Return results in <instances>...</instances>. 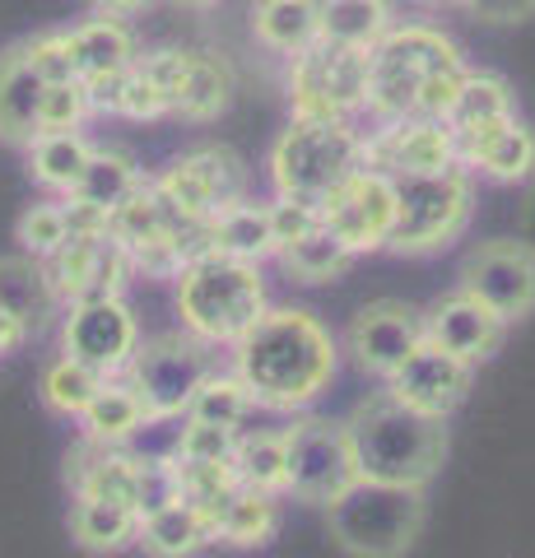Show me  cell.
I'll use <instances>...</instances> for the list:
<instances>
[{"mask_svg":"<svg viewBox=\"0 0 535 558\" xmlns=\"http://www.w3.org/2000/svg\"><path fill=\"white\" fill-rule=\"evenodd\" d=\"M340 349L317 312L266 307L252 330L233 344V373L262 410L303 414L336 381Z\"/></svg>","mask_w":535,"mask_h":558,"instance_id":"cell-1","label":"cell"},{"mask_svg":"<svg viewBox=\"0 0 535 558\" xmlns=\"http://www.w3.org/2000/svg\"><path fill=\"white\" fill-rule=\"evenodd\" d=\"M344 433L358 461V480L373 484L428 488L447 461V418H428L387 391H377L344 418Z\"/></svg>","mask_w":535,"mask_h":558,"instance_id":"cell-2","label":"cell"},{"mask_svg":"<svg viewBox=\"0 0 535 558\" xmlns=\"http://www.w3.org/2000/svg\"><path fill=\"white\" fill-rule=\"evenodd\" d=\"M172 303H178L186 336H196L210 349H233L270 307L262 266L223 252H200L186 260L172 279Z\"/></svg>","mask_w":535,"mask_h":558,"instance_id":"cell-3","label":"cell"},{"mask_svg":"<svg viewBox=\"0 0 535 558\" xmlns=\"http://www.w3.org/2000/svg\"><path fill=\"white\" fill-rule=\"evenodd\" d=\"M364 131L354 121L289 117V126L270 140L266 172L275 196L321 205L331 191L364 168Z\"/></svg>","mask_w":535,"mask_h":558,"instance_id":"cell-4","label":"cell"},{"mask_svg":"<svg viewBox=\"0 0 535 558\" xmlns=\"http://www.w3.org/2000/svg\"><path fill=\"white\" fill-rule=\"evenodd\" d=\"M428 517L424 488L358 480L350 494L326 502V531L350 558H405Z\"/></svg>","mask_w":535,"mask_h":558,"instance_id":"cell-5","label":"cell"},{"mask_svg":"<svg viewBox=\"0 0 535 558\" xmlns=\"http://www.w3.org/2000/svg\"><path fill=\"white\" fill-rule=\"evenodd\" d=\"M442 65H465L461 47L434 24H401L387 28V38L368 57V117L377 121H405L420 108L424 80Z\"/></svg>","mask_w":535,"mask_h":558,"instance_id":"cell-6","label":"cell"},{"mask_svg":"<svg viewBox=\"0 0 535 558\" xmlns=\"http://www.w3.org/2000/svg\"><path fill=\"white\" fill-rule=\"evenodd\" d=\"M475 209V178L461 163L428 178H396V223L387 252L428 256L461 238Z\"/></svg>","mask_w":535,"mask_h":558,"instance_id":"cell-7","label":"cell"},{"mask_svg":"<svg viewBox=\"0 0 535 558\" xmlns=\"http://www.w3.org/2000/svg\"><path fill=\"white\" fill-rule=\"evenodd\" d=\"M368 57L364 47H340L317 38L307 51L289 57V108L293 117H326V121H358L368 108Z\"/></svg>","mask_w":535,"mask_h":558,"instance_id":"cell-8","label":"cell"},{"mask_svg":"<svg viewBox=\"0 0 535 558\" xmlns=\"http://www.w3.org/2000/svg\"><path fill=\"white\" fill-rule=\"evenodd\" d=\"M358 484V461L350 447V433L336 418L303 414L284 428V494L299 502H336Z\"/></svg>","mask_w":535,"mask_h":558,"instance_id":"cell-9","label":"cell"},{"mask_svg":"<svg viewBox=\"0 0 535 558\" xmlns=\"http://www.w3.org/2000/svg\"><path fill=\"white\" fill-rule=\"evenodd\" d=\"M215 373V349L200 344L186 330H163L154 340H141V349L126 363V381L141 391L145 410L154 418H182L186 400L196 396V387Z\"/></svg>","mask_w":535,"mask_h":558,"instance_id":"cell-10","label":"cell"},{"mask_svg":"<svg viewBox=\"0 0 535 558\" xmlns=\"http://www.w3.org/2000/svg\"><path fill=\"white\" fill-rule=\"evenodd\" d=\"M141 349V322L122 293L65 303L61 317V354L80 359L98 377H122L131 354Z\"/></svg>","mask_w":535,"mask_h":558,"instance_id":"cell-11","label":"cell"},{"mask_svg":"<svg viewBox=\"0 0 535 558\" xmlns=\"http://www.w3.org/2000/svg\"><path fill=\"white\" fill-rule=\"evenodd\" d=\"M457 289L494 307L508 326L526 322L535 312V247L516 238H494L461 260Z\"/></svg>","mask_w":535,"mask_h":558,"instance_id":"cell-12","label":"cell"},{"mask_svg":"<svg viewBox=\"0 0 535 558\" xmlns=\"http://www.w3.org/2000/svg\"><path fill=\"white\" fill-rule=\"evenodd\" d=\"M317 215H321V229H331L354 256L387 252V238L396 223V178L364 163L354 178H344L317 205Z\"/></svg>","mask_w":535,"mask_h":558,"instance_id":"cell-13","label":"cell"},{"mask_svg":"<svg viewBox=\"0 0 535 558\" xmlns=\"http://www.w3.org/2000/svg\"><path fill=\"white\" fill-rule=\"evenodd\" d=\"M428 340L424 312L405 299H377L358 307L350 326H344V354L358 363V373L368 377H391L401 363Z\"/></svg>","mask_w":535,"mask_h":558,"instance_id":"cell-14","label":"cell"},{"mask_svg":"<svg viewBox=\"0 0 535 558\" xmlns=\"http://www.w3.org/2000/svg\"><path fill=\"white\" fill-rule=\"evenodd\" d=\"M364 159L391 178H428V172L457 168V135L447 121L428 117L377 121V131L364 135Z\"/></svg>","mask_w":535,"mask_h":558,"instance_id":"cell-15","label":"cell"},{"mask_svg":"<svg viewBox=\"0 0 535 558\" xmlns=\"http://www.w3.org/2000/svg\"><path fill=\"white\" fill-rule=\"evenodd\" d=\"M471 377H475V363H465V359L424 340L401 368L387 377V396L428 414V418H452L461 410L465 391H471Z\"/></svg>","mask_w":535,"mask_h":558,"instance_id":"cell-16","label":"cell"},{"mask_svg":"<svg viewBox=\"0 0 535 558\" xmlns=\"http://www.w3.org/2000/svg\"><path fill=\"white\" fill-rule=\"evenodd\" d=\"M457 163L489 182H526L535 178V131L526 126L522 117H498L489 126H475V131H457Z\"/></svg>","mask_w":535,"mask_h":558,"instance_id":"cell-17","label":"cell"},{"mask_svg":"<svg viewBox=\"0 0 535 558\" xmlns=\"http://www.w3.org/2000/svg\"><path fill=\"white\" fill-rule=\"evenodd\" d=\"M424 330H428V344H438V349H447V354H457V359L479 368V363L503 349L508 322L498 317L494 307H485L479 299L457 289V293H447V299H438L424 312Z\"/></svg>","mask_w":535,"mask_h":558,"instance_id":"cell-18","label":"cell"},{"mask_svg":"<svg viewBox=\"0 0 535 558\" xmlns=\"http://www.w3.org/2000/svg\"><path fill=\"white\" fill-rule=\"evenodd\" d=\"M141 475L145 457L131 447H102L80 438V447L65 457V484L75 498H102V502H126L141 512Z\"/></svg>","mask_w":535,"mask_h":558,"instance_id":"cell-19","label":"cell"},{"mask_svg":"<svg viewBox=\"0 0 535 558\" xmlns=\"http://www.w3.org/2000/svg\"><path fill=\"white\" fill-rule=\"evenodd\" d=\"M149 558H192L200 549L219 545V531H215V517L196 508L186 498H172L163 508H154L141 517V535H135Z\"/></svg>","mask_w":535,"mask_h":558,"instance_id":"cell-20","label":"cell"},{"mask_svg":"<svg viewBox=\"0 0 535 558\" xmlns=\"http://www.w3.org/2000/svg\"><path fill=\"white\" fill-rule=\"evenodd\" d=\"M38 102H42V80L28 65L24 43L0 47V145L28 149L38 135Z\"/></svg>","mask_w":535,"mask_h":558,"instance_id":"cell-21","label":"cell"},{"mask_svg":"<svg viewBox=\"0 0 535 558\" xmlns=\"http://www.w3.org/2000/svg\"><path fill=\"white\" fill-rule=\"evenodd\" d=\"M149 418L154 414L145 410L141 391H135L126 377H108L94 391V400L84 405V414L75 418V424H80V438L102 442V447H126V442L141 438Z\"/></svg>","mask_w":535,"mask_h":558,"instance_id":"cell-22","label":"cell"},{"mask_svg":"<svg viewBox=\"0 0 535 558\" xmlns=\"http://www.w3.org/2000/svg\"><path fill=\"white\" fill-rule=\"evenodd\" d=\"M247 28L275 57H299L321 38V0H252Z\"/></svg>","mask_w":535,"mask_h":558,"instance_id":"cell-23","label":"cell"},{"mask_svg":"<svg viewBox=\"0 0 535 558\" xmlns=\"http://www.w3.org/2000/svg\"><path fill=\"white\" fill-rule=\"evenodd\" d=\"M65 47H71V65L80 80H102L135 61V33L126 28V20L98 10L75 28H65Z\"/></svg>","mask_w":535,"mask_h":558,"instance_id":"cell-24","label":"cell"},{"mask_svg":"<svg viewBox=\"0 0 535 558\" xmlns=\"http://www.w3.org/2000/svg\"><path fill=\"white\" fill-rule=\"evenodd\" d=\"M233 65L223 51H210V47H192V70H186V84H182V98L178 108H172V117L178 121H192V126H205V121H215L229 112L233 102Z\"/></svg>","mask_w":535,"mask_h":558,"instance_id":"cell-25","label":"cell"},{"mask_svg":"<svg viewBox=\"0 0 535 558\" xmlns=\"http://www.w3.org/2000/svg\"><path fill=\"white\" fill-rule=\"evenodd\" d=\"M89 154H94V145L84 131H42V135H33L24 159H28V178L42 191L71 196L75 182L84 178V168H89Z\"/></svg>","mask_w":535,"mask_h":558,"instance_id":"cell-26","label":"cell"},{"mask_svg":"<svg viewBox=\"0 0 535 558\" xmlns=\"http://www.w3.org/2000/svg\"><path fill=\"white\" fill-rule=\"evenodd\" d=\"M89 84V102H94V117H122V121H159L168 117V102L163 94L154 89V80L145 75L141 65H122L102 80H84Z\"/></svg>","mask_w":535,"mask_h":558,"instance_id":"cell-27","label":"cell"},{"mask_svg":"<svg viewBox=\"0 0 535 558\" xmlns=\"http://www.w3.org/2000/svg\"><path fill=\"white\" fill-rule=\"evenodd\" d=\"M141 535V512L126 502L75 498L71 502V539L84 554H122Z\"/></svg>","mask_w":535,"mask_h":558,"instance_id":"cell-28","label":"cell"},{"mask_svg":"<svg viewBox=\"0 0 535 558\" xmlns=\"http://www.w3.org/2000/svg\"><path fill=\"white\" fill-rule=\"evenodd\" d=\"M0 303H5L28 330L47 326L51 317H57V307H61V299L51 293V279L42 270V260L28 256V252L0 256Z\"/></svg>","mask_w":535,"mask_h":558,"instance_id":"cell-29","label":"cell"},{"mask_svg":"<svg viewBox=\"0 0 535 558\" xmlns=\"http://www.w3.org/2000/svg\"><path fill=\"white\" fill-rule=\"evenodd\" d=\"M219 545L229 549H262L280 535V494H256V488H238L215 517Z\"/></svg>","mask_w":535,"mask_h":558,"instance_id":"cell-30","label":"cell"},{"mask_svg":"<svg viewBox=\"0 0 535 558\" xmlns=\"http://www.w3.org/2000/svg\"><path fill=\"white\" fill-rule=\"evenodd\" d=\"M210 252L238 256V260H270L275 256V233H270V209L256 205L252 196L210 219Z\"/></svg>","mask_w":535,"mask_h":558,"instance_id":"cell-31","label":"cell"},{"mask_svg":"<svg viewBox=\"0 0 535 558\" xmlns=\"http://www.w3.org/2000/svg\"><path fill=\"white\" fill-rule=\"evenodd\" d=\"M186 172L196 178V186L205 191V201L219 215V209H229L238 201L252 196V172L243 163V154L229 149V145H200V149H186L178 159Z\"/></svg>","mask_w":535,"mask_h":558,"instance_id":"cell-32","label":"cell"},{"mask_svg":"<svg viewBox=\"0 0 535 558\" xmlns=\"http://www.w3.org/2000/svg\"><path fill=\"white\" fill-rule=\"evenodd\" d=\"M396 24V0H321V38L373 51Z\"/></svg>","mask_w":535,"mask_h":558,"instance_id":"cell-33","label":"cell"},{"mask_svg":"<svg viewBox=\"0 0 535 558\" xmlns=\"http://www.w3.org/2000/svg\"><path fill=\"white\" fill-rule=\"evenodd\" d=\"M270 260H280V270L289 279H299V284H331V279H340L358 256L344 247L331 229H321V223H317L313 233H303L299 242L280 247Z\"/></svg>","mask_w":535,"mask_h":558,"instance_id":"cell-34","label":"cell"},{"mask_svg":"<svg viewBox=\"0 0 535 558\" xmlns=\"http://www.w3.org/2000/svg\"><path fill=\"white\" fill-rule=\"evenodd\" d=\"M141 182H145V172L135 168L131 154H122V149H98L94 145L89 168H84V178L75 182L71 201L94 205V209H102V215H112V209L122 205Z\"/></svg>","mask_w":535,"mask_h":558,"instance_id":"cell-35","label":"cell"},{"mask_svg":"<svg viewBox=\"0 0 535 558\" xmlns=\"http://www.w3.org/2000/svg\"><path fill=\"white\" fill-rule=\"evenodd\" d=\"M102 381H108V377H98L94 368H84L80 359L57 354L51 363H42V373H38V400H42L47 414H57V418H80L84 405L94 400V391L102 387Z\"/></svg>","mask_w":535,"mask_h":558,"instance_id":"cell-36","label":"cell"},{"mask_svg":"<svg viewBox=\"0 0 535 558\" xmlns=\"http://www.w3.org/2000/svg\"><path fill=\"white\" fill-rule=\"evenodd\" d=\"M238 484L256 494H284V428H256L238 433L233 447Z\"/></svg>","mask_w":535,"mask_h":558,"instance_id":"cell-37","label":"cell"},{"mask_svg":"<svg viewBox=\"0 0 535 558\" xmlns=\"http://www.w3.org/2000/svg\"><path fill=\"white\" fill-rule=\"evenodd\" d=\"M516 112V98H512V84L494 70H465V84L457 94V108L447 117V126L457 131H475V126H489L498 117H512Z\"/></svg>","mask_w":535,"mask_h":558,"instance_id":"cell-38","label":"cell"},{"mask_svg":"<svg viewBox=\"0 0 535 558\" xmlns=\"http://www.w3.org/2000/svg\"><path fill=\"white\" fill-rule=\"evenodd\" d=\"M256 410L252 391L243 387V377L233 368H215L210 377L196 387V396L186 400V414L182 418H205V424H223V428H243L247 414Z\"/></svg>","mask_w":535,"mask_h":558,"instance_id":"cell-39","label":"cell"},{"mask_svg":"<svg viewBox=\"0 0 535 558\" xmlns=\"http://www.w3.org/2000/svg\"><path fill=\"white\" fill-rule=\"evenodd\" d=\"M102 238H108V233H71L57 252L42 260V270L51 279V293L61 299V307L89 293V279H94V260H98Z\"/></svg>","mask_w":535,"mask_h":558,"instance_id":"cell-40","label":"cell"},{"mask_svg":"<svg viewBox=\"0 0 535 558\" xmlns=\"http://www.w3.org/2000/svg\"><path fill=\"white\" fill-rule=\"evenodd\" d=\"M172 484H178V498L196 502V508H205L210 517H219L223 502L243 488L233 461H172Z\"/></svg>","mask_w":535,"mask_h":558,"instance_id":"cell-41","label":"cell"},{"mask_svg":"<svg viewBox=\"0 0 535 558\" xmlns=\"http://www.w3.org/2000/svg\"><path fill=\"white\" fill-rule=\"evenodd\" d=\"M65 238H71V223H65V205H61V196L33 201L24 215H20V223H14V242H20V252L38 256V260H47Z\"/></svg>","mask_w":535,"mask_h":558,"instance_id":"cell-42","label":"cell"},{"mask_svg":"<svg viewBox=\"0 0 535 558\" xmlns=\"http://www.w3.org/2000/svg\"><path fill=\"white\" fill-rule=\"evenodd\" d=\"M94 117L89 102V84L80 75L75 80H57L42 84V102H38V135L42 131H84V121Z\"/></svg>","mask_w":535,"mask_h":558,"instance_id":"cell-43","label":"cell"},{"mask_svg":"<svg viewBox=\"0 0 535 558\" xmlns=\"http://www.w3.org/2000/svg\"><path fill=\"white\" fill-rule=\"evenodd\" d=\"M238 433H243V428L205 424V418H182V428L172 433L168 457L172 461H233Z\"/></svg>","mask_w":535,"mask_h":558,"instance_id":"cell-44","label":"cell"},{"mask_svg":"<svg viewBox=\"0 0 535 558\" xmlns=\"http://www.w3.org/2000/svg\"><path fill=\"white\" fill-rule=\"evenodd\" d=\"M135 65L154 80V89L163 94L168 117H172V108H178V98H182V84H186V70H192V47H154L145 57L135 51Z\"/></svg>","mask_w":535,"mask_h":558,"instance_id":"cell-45","label":"cell"},{"mask_svg":"<svg viewBox=\"0 0 535 558\" xmlns=\"http://www.w3.org/2000/svg\"><path fill=\"white\" fill-rule=\"evenodd\" d=\"M24 57H28L33 70H38L42 84L75 80L71 47H65V28H42V33H33V38H24Z\"/></svg>","mask_w":535,"mask_h":558,"instance_id":"cell-46","label":"cell"},{"mask_svg":"<svg viewBox=\"0 0 535 558\" xmlns=\"http://www.w3.org/2000/svg\"><path fill=\"white\" fill-rule=\"evenodd\" d=\"M270 233H275V252L289 247V242H299L303 233H313L321 215H317V205H303V201H284V196H275L270 205Z\"/></svg>","mask_w":535,"mask_h":558,"instance_id":"cell-47","label":"cell"},{"mask_svg":"<svg viewBox=\"0 0 535 558\" xmlns=\"http://www.w3.org/2000/svg\"><path fill=\"white\" fill-rule=\"evenodd\" d=\"M461 10L489 28H512L535 20V0H461Z\"/></svg>","mask_w":535,"mask_h":558,"instance_id":"cell-48","label":"cell"},{"mask_svg":"<svg viewBox=\"0 0 535 558\" xmlns=\"http://www.w3.org/2000/svg\"><path fill=\"white\" fill-rule=\"evenodd\" d=\"M24 340H28V326L0 303V359L14 354V349H24Z\"/></svg>","mask_w":535,"mask_h":558,"instance_id":"cell-49","label":"cell"},{"mask_svg":"<svg viewBox=\"0 0 535 558\" xmlns=\"http://www.w3.org/2000/svg\"><path fill=\"white\" fill-rule=\"evenodd\" d=\"M98 14H117V20H131V14H145L149 5H159V0H89Z\"/></svg>","mask_w":535,"mask_h":558,"instance_id":"cell-50","label":"cell"},{"mask_svg":"<svg viewBox=\"0 0 535 558\" xmlns=\"http://www.w3.org/2000/svg\"><path fill=\"white\" fill-rule=\"evenodd\" d=\"M172 5H186V10H210V5H219V0H172Z\"/></svg>","mask_w":535,"mask_h":558,"instance_id":"cell-51","label":"cell"},{"mask_svg":"<svg viewBox=\"0 0 535 558\" xmlns=\"http://www.w3.org/2000/svg\"><path fill=\"white\" fill-rule=\"evenodd\" d=\"M420 5H434V10H442V5H461V0H420Z\"/></svg>","mask_w":535,"mask_h":558,"instance_id":"cell-52","label":"cell"}]
</instances>
